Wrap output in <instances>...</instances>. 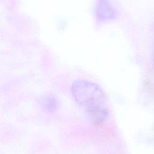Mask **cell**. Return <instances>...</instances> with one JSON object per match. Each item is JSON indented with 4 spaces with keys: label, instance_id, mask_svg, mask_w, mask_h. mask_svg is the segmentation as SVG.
<instances>
[{
    "label": "cell",
    "instance_id": "cell-1",
    "mask_svg": "<svg viewBox=\"0 0 154 154\" xmlns=\"http://www.w3.org/2000/svg\"><path fill=\"white\" fill-rule=\"evenodd\" d=\"M72 93L75 100L86 108L102 105L105 100V93L99 86L85 80L75 81L72 86Z\"/></svg>",
    "mask_w": 154,
    "mask_h": 154
},
{
    "label": "cell",
    "instance_id": "cell-2",
    "mask_svg": "<svg viewBox=\"0 0 154 154\" xmlns=\"http://www.w3.org/2000/svg\"><path fill=\"white\" fill-rule=\"evenodd\" d=\"M85 116L87 119L93 124L99 125L107 120L109 112L102 105H97L87 107Z\"/></svg>",
    "mask_w": 154,
    "mask_h": 154
},
{
    "label": "cell",
    "instance_id": "cell-3",
    "mask_svg": "<svg viewBox=\"0 0 154 154\" xmlns=\"http://www.w3.org/2000/svg\"><path fill=\"white\" fill-rule=\"evenodd\" d=\"M97 15L101 19H109L114 16V11L111 5L105 0H100L96 7Z\"/></svg>",
    "mask_w": 154,
    "mask_h": 154
},
{
    "label": "cell",
    "instance_id": "cell-4",
    "mask_svg": "<svg viewBox=\"0 0 154 154\" xmlns=\"http://www.w3.org/2000/svg\"><path fill=\"white\" fill-rule=\"evenodd\" d=\"M40 103L43 108L48 112L52 113L57 109L58 102L52 95H45L40 99Z\"/></svg>",
    "mask_w": 154,
    "mask_h": 154
}]
</instances>
